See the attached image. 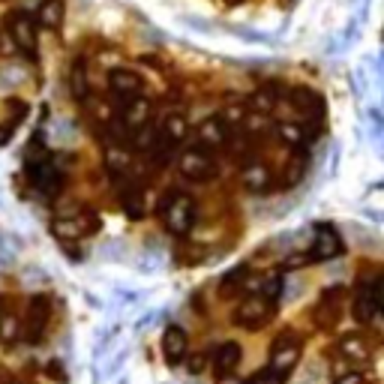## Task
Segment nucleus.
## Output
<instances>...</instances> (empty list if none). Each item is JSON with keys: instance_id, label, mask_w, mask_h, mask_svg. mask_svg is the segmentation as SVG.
<instances>
[{"instance_id": "a211bd4d", "label": "nucleus", "mask_w": 384, "mask_h": 384, "mask_svg": "<svg viewBox=\"0 0 384 384\" xmlns=\"http://www.w3.org/2000/svg\"><path fill=\"white\" fill-rule=\"evenodd\" d=\"M291 103H295L300 111H307V115H312V111H316L318 117L325 115V103H321V96L312 94V90H307V87H295V90H291Z\"/></svg>"}, {"instance_id": "393cba45", "label": "nucleus", "mask_w": 384, "mask_h": 384, "mask_svg": "<svg viewBox=\"0 0 384 384\" xmlns=\"http://www.w3.org/2000/svg\"><path fill=\"white\" fill-rule=\"evenodd\" d=\"M286 372H279V369H274V367H267V369H258L256 376H252L246 384H286Z\"/></svg>"}, {"instance_id": "4468645a", "label": "nucleus", "mask_w": 384, "mask_h": 384, "mask_svg": "<svg viewBox=\"0 0 384 384\" xmlns=\"http://www.w3.org/2000/svg\"><path fill=\"white\" fill-rule=\"evenodd\" d=\"M99 226L96 219H87V214H82V216H73V219H54V235L57 237H82V235H87V231H94Z\"/></svg>"}, {"instance_id": "7ed1b4c3", "label": "nucleus", "mask_w": 384, "mask_h": 384, "mask_svg": "<svg viewBox=\"0 0 384 384\" xmlns=\"http://www.w3.org/2000/svg\"><path fill=\"white\" fill-rule=\"evenodd\" d=\"M300 360V339L295 330H282L274 339V348H270V367L291 376V369L297 367Z\"/></svg>"}, {"instance_id": "1a4fd4ad", "label": "nucleus", "mask_w": 384, "mask_h": 384, "mask_svg": "<svg viewBox=\"0 0 384 384\" xmlns=\"http://www.w3.org/2000/svg\"><path fill=\"white\" fill-rule=\"evenodd\" d=\"M339 252H342L339 235H337V231H333L330 226H321V228H318V237L312 240L309 261H327V258H337Z\"/></svg>"}, {"instance_id": "c756f323", "label": "nucleus", "mask_w": 384, "mask_h": 384, "mask_svg": "<svg viewBox=\"0 0 384 384\" xmlns=\"http://www.w3.org/2000/svg\"><path fill=\"white\" fill-rule=\"evenodd\" d=\"M337 384H363V376L360 372H346V376H339Z\"/></svg>"}, {"instance_id": "2eb2a0df", "label": "nucleus", "mask_w": 384, "mask_h": 384, "mask_svg": "<svg viewBox=\"0 0 384 384\" xmlns=\"http://www.w3.org/2000/svg\"><path fill=\"white\" fill-rule=\"evenodd\" d=\"M150 120V103L141 96H133L126 99V108H124V126L126 133H133V129H138L141 124H147Z\"/></svg>"}, {"instance_id": "cd10ccee", "label": "nucleus", "mask_w": 384, "mask_h": 384, "mask_svg": "<svg viewBox=\"0 0 384 384\" xmlns=\"http://www.w3.org/2000/svg\"><path fill=\"white\" fill-rule=\"evenodd\" d=\"M252 105H256V111H270V108H274V96H270V94H256Z\"/></svg>"}, {"instance_id": "9b49d317", "label": "nucleus", "mask_w": 384, "mask_h": 384, "mask_svg": "<svg viewBox=\"0 0 384 384\" xmlns=\"http://www.w3.org/2000/svg\"><path fill=\"white\" fill-rule=\"evenodd\" d=\"M186 348H189V342H186L184 327H177V325L165 327V333H163V355H165V360L171 363V367H177V363L186 357Z\"/></svg>"}, {"instance_id": "0eeeda50", "label": "nucleus", "mask_w": 384, "mask_h": 384, "mask_svg": "<svg viewBox=\"0 0 384 384\" xmlns=\"http://www.w3.org/2000/svg\"><path fill=\"white\" fill-rule=\"evenodd\" d=\"M381 282H378V276L372 279V282H360V291H357V300H355V316H357V321H372L378 316V309H381Z\"/></svg>"}, {"instance_id": "f3484780", "label": "nucleus", "mask_w": 384, "mask_h": 384, "mask_svg": "<svg viewBox=\"0 0 384 384\" xmlns=\"http://www.w3.org/2000/svg\"><path fill=\"white\" fill-rule=\"evenodd\" d=\"M64 0H43L36 9V18H39V24L48 27V30H57L60 24H64Z\"/></svg>"}, {"instance_id": "6e6552de", "label": "nucleus", "mask_w": 384, "mask_h": 384, "mask_svg": "<svg viewBox=\"0 0 384 384\" xmlns=\"http://www.w3.org/2000/svg\"><path fill=\"white\" fill-rule=\"evenodd\" d=\"M231 141V126L219 117H207V120H201V126H198V145L201 147H207V150H219V147H226Z\"/></svg>"}, {"instance_id": "39448f33", "label": "nucleus", "mask_w": 384, "mask_h": 384, "mask_svg": "<svg viewBox=\"0 0 384 384\" xmlns=\"http://www.w3.org/2000/svg\"><path fill=\"white\" fill-rule=\"evenodd\" d=\"M270 316H274V303H270L265 295H261V297H246V300L235 309V325L256 330V327H261V325H267Z\"/></svg>"}, {"instance_id": "f257e3e1", "label": "nucleus", "mask_w": 384, "mask_h": 384, "mask_svg": "<svg viewBox=\"0 0 384 384\" xmlns=\"http://www.w3.org/2000/svg\"><path fill=\"white\" fill-rule=\"evenodd\" d=\"M156 214L163 216L165 222V228L171 231V235H177V237H184L192 231V226H195V201H192L186 192H177V189H171L163 195V201H159V207H156Z\"/></svg>"}, {"instance_id": "72a5a7b5", "label": "nucleus", "mask_w": 384, "mask_h": 384, "mask_svg": "<svg viewBox=\"0 0 384 384\" xmlns=\"http://www.w3.org/2000/svg\"><path fill=\"white\" fill-rule=\"evenodd\" d=\"M6 141H9V133H6L3 126H0V145H6Z\"/></svg>"}, {"instance_id": "423d86ee", "label": "nucleus", "mask_w": 384, "mask_h": 384, "mask_svg": "<svg viewBox=\"0 0 384 384\" xmlns=\"http://www.w3.org/2000/svg\"><path fill=\"white\" fill-rule=\"evenodd\" d=\"M9 34H13L15 45L34 60L36 57V30H34V18L27 13H13L9 15Z\"/></svg>"}, {"instance_id": "473e14b6", "label": "nucleus", "mask_w": 384, "mask_h": 384, "mask_svg": "<svg viewBox=\"0 0 384 384\" xmlns=\"http://www.w3.org/2000/svg\"><path fill=\"white\" fill-rule=\"evenodd\" d=\"M48 372H52V376H54L57 381H64V369H60L57 363H52V367H48Z\"/></svg>"}, {"instance_id": "c85d7f7f", "label": "nucleus", "mask_w": 384, "mask_h": 384, "mask_svg": "<svg viewBox=\"0 0 384 384\" xmlns=\"http://www.w3.org/2000/svg\"><path fill=\"white\" fill-rule=\"evenodd\" d=\"M279 288H282V279L279 276H274L267 282V288H265V297L270 300V303H276V297H279Z\"/></svg>"}, {"instance_id": "20e7f679", "label": "nucleus", "mask_w": 384, "mask_h": 384, "mask_svg": "<svg viewBox=\"0 0 384 384\" xmlns=\"http://www.w3.org/2000/svg\"><path fill=\"white\" fill-rule=\"evenodd\" d=\"M48 316H52V303H48L45 295H34L27 303V318H24V339L30 346H36L39 339L45 337V327H48Z\"/></svg>"}, {"instance_id": "bb28decb", "label": "nucleus", "mask_w": 384, "mask_h": 384, "mask_svg": "<svg viewBox=\"0 0 384 384\" xmlns=\"http://www.w3.org/2000/svg\"><path fill=\"white\" fill-rule=\"evenodd\" d=\"M303 171H307V156H297L295 165H291V175H286V184H297L303 177Z\"/></svg>"}, {"instance_id": "aec40b11", "label": "nucleus", "mask_w": 384, "mask_h": 384, "mask_svg": "<svg viewBox=\"0 0 384 384\" xmlns=\"http://www.w3.org/2000/svg\"><path fill=\"white\" fill-rule=\"evenodd\" d=\"M339 351L351 360H367L369 357V346L363 342V337H355V333H348V337L339 339Z\"/></svg>"}, {"instance_id": "a878e982", "label": "nucleus", "mask_w": 384, "mask_h": 384, "mask_svg": "<svg viewBox=\"0 0 384 384\" xmlns=\"http://www.w3.org/2000/svg\"><path fill=\"white\" fill-rule=\"evenodd\" d=\"M246 274H249V267L246 265H240V267H235L231 270V274H226V279H222V291H231V286H235V282H244L246 279Z\"/></svg>"}, {"instance_id": "412c9836", "label": "nucleus", "mask_w": 384, "mask_h": 384, "mask_svg": "<svg viewBox=\"0 0 384 384\" xmlns=\"http://www.w3.org/2000/svg\"><path fill=\"white\" fill-rule=\"evenodd\" d=\"M276 135H279L282 145H288V147H295V150H300L303 141H307V133H303V126H297V124H279L276 126Z\"/></svg>"}, {"instance_id": "6ab92c4d", "label": "nucleus", "mask_w": 384, "mask_h": 384, "mask_svg": "<svg viewBox=\"0 0 384 384\" xmlns=\"http://www.w3.org/2000/svg\"><path fill=\"white\" fill-rule=\"evenodd\" d=\"M69 94H73L78 103H84L90 87H87V69H84V60H75L73 69H69Z\"/></svg>"}, {"instance_id": "ddd939ff", "label": "nucleus", "mask_w": 384, "mask_h": 384, "mask_svg": "<svg viewBox=\"0 0 384 384\" xmlns=\"http://www.w3.org/2000/svg\"><path fill=\"white\" fill-rule=\"evenodd\" d=\"M240 184H244L249 192L261 195V192L270 189V168L265 163H249L244 168V175H240Z\"/></svg>"}, {"instance_id": "b1692460", "label": "nucleus", "mask_w": 384, "mask_h": 384, "mask_svg": "<svg viewBox=\"0 0 384 384\" xmlns=\"http://www.w3.org/2000/svg\"><path fill=\"white\" fill-rule=\"evenodd\" d=\"M105 165H108V171L111 175H124V171L129 168V159H126V154L124 150H117V147H108L105 150Z\"/></svg>"}, {"instance_id": "7c9ffc66", "label": "nucleus", "mask_w": 384, "mask_h": 384, "mask_svg": "<svg viewBox=\"0 0 384 384\" xmlns=\"http://www.w3.org/2000/svg\"><path fill=\"white\" fill-rule=\"evenodd\" d=\"M303 261H309V256H291V258H286V267L297 270V267H303Z\"/></svg>"}, {"instance_id": "f03ea898", "label": "nucleus", "mask_w": 384, "mask_h": 384, "mask_svg": "<svg viewBox=\"0 0 384 384\" xmlns=\"http://www.w3.org/2000/svg\"><path fill=\"white\" fill-rule=\"evenodd\" d=\"M177 165H180V175H184L186 180H195V184H201V180H210V177L216 175L214 156H210V150L201 147V145L186 147L184 154H180Z\"/></svg>"}, {"instance_id": "f8f14e48", "label": "nucleus", "mask_w": 384, "mask_h": 384, "mask_svg": "<svg viewBox=\"0 0 384 384\" xmlns=\"http://www.w3.org/2000/svg\"><path fill=\"white\" fill-rule=\"evenodd\" d=\"M240 357H244V348L237 346V342H222L216 348V357H214V369L219 378H228L231 372L240 367Z\"/></svg>"}, {"instance_id": "2f4dec72", "label": "nucleus", "mask_w": 384, "mask_h": 384, "mask_svg": "<svg viewBox=\"0 0 384 384\" xmlns=\"http://www.w3.org/2000/svg\"><path fill=\"white\" fill-rule=\"evenodd\" d=\"M201 369H205V357L195 355V357L189 360V372H201Z\"/></svg>"}, {"instance_id": "9d476101", "label": "nucleus", "mask_w": 384, "mask_h": 384, "mask_svg": "<svg viewBox=\"0 0 384 384\" xmlns=\"http://www.w3.org/2000/svg\"><path fill=\"white\" fill-rule=\"evenodd\" d=\"M108 87H111V94H115L117 99H133L138 96V90H141V78L138 73H133V69H115V73L108 75Z\"/></svg>"}, {"instance_id": "4be33fe9", "label": "nucleus", "mask_w": 384, "mask_h": 384, "mask_svg": "<svg viewBox=\"0 0 384 384\" xmlns=\"http://www.w3.org/2000/svg\"><path fill=\"white\" fill-rule=\"evenodd\" d=\"M159 133H163V135H168L171 141H177V145H180V141L186 138V133H189V126H186V117H184V115H168Z\"/></svg>"}, {"instance_id": "5701e85b", "label": "nucleus", "mask_w": 384, "mask_h": 384, "mask_svg": "<svg viewBox=\"0 0 384 384\" xmlns=\"http://www.w3.org/2000/svg\"><path fill=\"white\" fill-rule=\"evenodd\" d=\"M18 337H22L18 318L13 316V312H0V342H3V346H13Z\"/></svg>"}, {"instance_id": "dca6fc26", "label": "nucleus", "mask_w": 384, "mask_h": 384, "mask_svg": "<svg viewBox=\"0 0 384 384\" xmlns=\"http://www.w3.org/2000/svg\"><path fill=\"white\" fill-rule=\"evenodd\" d=\"M120 207H124V214L129 219H141L145 216V192H141L138 186H124L120 189Z\"/></svg>"}, {"instance_id": "f704fd0d", "label": "nucleus", "mask_w": 384, "mask_h": 384, "mask_svg": "<svg viewBox=\"0 0 384 384\" xmlns=\"http://www.w3.org/2000/svg\"><path fill=\"white\" fill-rule=\"evenodd\" d=\"M9 384H18V381H9Z\"/></svg>"}]
</instances>
